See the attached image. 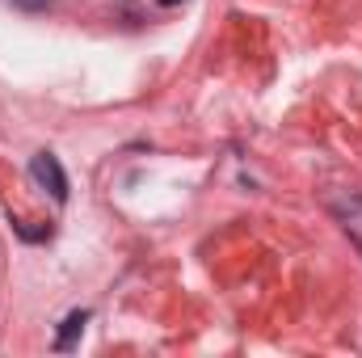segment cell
<instances>
[{
  "label": "cell",
  "instance_id": "1",
  "mask_svg": "<svg viewBox=\"0 0 362 358\" xmlns=\"http://www.w3.org/2000/svg\"><path fill=\"white\" fill-rule=\"evenodd\" d=\"M30 173L34 181L55 198V202H64L68 198V173H64V165H59V156H51V152H38L34 161H30Z\"/></svg>",
  "mask_w": 362,
  "mask_h": 358
},
{
  "label": "cell",
  "instance_id": "2",
  "mask_svg": "<svg viewBox=\"0 0 362 358\" xmlns=\"http://www.w3.org/2000/svg\"><path fill=\"white\" fill-rule=\"evenodd\" d=\"M85 325H89V312H85V308H81V312H68V321H64V329H59L55 346H59V350H72V346H76V337L85 333Z\"/></svg>",
  "mask_w": 362,
  "mask_h": 358
},
{
  "label": "cell",
  "instance_id": "3",
  "mask_svg": "<svg viewBox=\"0 0 362 358\" xmlns=\"http://www.w3.org/2000/svg\"><path fill=\"white\" fill-rule=\"evenodd\" d=\"M17 8H25V13H47L51 8V0H13Z\"/></svg>",
  "mask_w": 362,
  "mask_h": 358
},
{
  "label": "cell",
  "instance_id": "4",
  "mask_svg": "<svg viewBox=\"0 0 362 358\" xmlns=\"http://www.w3.org/2000/svg\"><path fill=\"white\" fill-rule=\"evenodd\" d=\"M156 4H165V8H173V4H181V0H156Z\"/></svg>",
  "mask_w": 362,
  "mask_h": 358
}]
</instances>
